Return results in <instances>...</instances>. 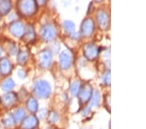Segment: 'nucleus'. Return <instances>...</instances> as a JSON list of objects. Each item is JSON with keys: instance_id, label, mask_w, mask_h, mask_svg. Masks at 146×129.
<instances>
[{"instance_id": "nucleus-8", "label": "nucleus", "mask_w": 146, "mask_h": 129, "mask_svg": "<svg viewBox=\"0 0 146 129\" xmlns=\"http://www.w3.org/2000/svg\"><path fill=\"white\" fill-rule=\"evenodd\" d=\"M24 116V112L22 110H18L15 114V119L16 121H20Z\"/></svg>"}, {"instance_id": "nucleus-3", "label": "nucleus", "mask_w": 146, "mask_h": 129, "mask_svg": "<svg viewBox=\"0 0 146 129\" xmlns=\"http://www.w3.org/2000/svg\"><path fill=\"white\" fill-rule=\"evenodd\" d=\"M0 69H1L3 73L5 74L10 71V63L6 58H3L0 60Z\"/></svg>"}, {"instance_id": "nucleus-5", "label": "nucleus", "mask_w": 146, "mask_h": 129, "mask_svg": "<svg viewBox=\"0 0 146 129\" xmlns=\"http://www.w3.org/2000/svg\"><path fill=\"white\" fill-rule=\"evenodd\" d=\"M1 101L4 104L11 105L15 101V96L13 95V94H7L2 97Z\"/></svg>"}, {"instance_id": "nucleus-6", "label": "nucleus", "mask_w": 146, "mask_h": 129, "mask_svg": "<svg viewBox=\"0 0 146 129\" xmlns=\"http://www.w3.org/2000/svg\"><path fill=\"white\" fill-rule=\"evenodd\" d=\"M32 2L30 1L22 2V6H21V9H22V12H24L25 14L31 13L32 9L33 8V7L32 6Z\"/></svg>"}, {"instance_id": "nucleus-2", "label": "nucleus", "mask_w": 146, "mask_h": 129, "mask_svg": "<svg viewBox=\"0 0 146 129\" xmlns=\"http://www.w3.org/2000/svg\"><path fill=\"white\" fill-rule=\"evenodd\" d=\"M11 31L15 36L19 37L23 33V27L22 23L16 22L13 23L11 26Z\"/></svg>"}, {"instance_id": "nucleus-7", "label": "nucleus", "mask_w": 146, "mask_h": 129, "mask_svg": "<svg viewBox=\"0 0 146 129\" xmlns=\"http://www.w3.org/2000/svg\"><path fill=\"white\" fill-rule=\"evenodd\" d=\"M14 86H15L14 82L11 79H9L5 81L2 84V89L5 91L10 90L13 88Z\"/></svg>"}, {"instance_id": "nucleus-10", "label": "nucleus", "mask_w": 146, "mask_h": 129, "mask_svg": "<svg viewBox=\"0 0 146 129\" xmlns=\"http://www.w3.org/2000/svg\"><path fill=\"white\" fill-rule=\"evenodd\" d=\"M4 125L6 126H8V127H10V126H12L13 125L14 122L13 120L11 118H8L6 119L5 120H4Z\"/></svg>"}, {"instance_id": "nucleus-1", "label": "nucleus", "mask_w": 146, "mask_h": 129, "mask_svg": "<svg viewBox=\"0 0 146 129\" xmlns=\"http://www.w3.org/2000/svg\"><path fill=\"white\" fill-rule=\"evenodd\" d=\"M36 119L35 117L33 116L28 117L25 119V121H23L22 127L23 129H31L36 125Z\"/></svg>"}, {"instance_id": "nucleus-9", "label": "nucleus", "mask_w": 146, "mask_h": 129, "mask_svg": "<svg viewBox=\"0 0 146 129\" xmlns=\"http://www.w3.org/2000/svg\"><path fill=\"white\" fill-rule=\"evenodd\" d=\"M27 106L29 108V109L30 110V111H32V112H35V109H36V103L34 101V100H33V99H31L29 102H28L27 104Z\"/></svg>"}, {"instance_id": "nucleus-4", "label": "nucleus", "mask_w": 146, "mask_h": 129, "mask_svg": "<svg viewBox=\"0 0 146 129\" xmlns=\"http://www.w3.org/2000/svg\"><path fill=\"white\" fill-rule=\"evenodd\" d=\"M11 9V4L9 1H1L0 2V14L5 15Z\"/></svg>"}, {"instance_id": "nucleus-11", "label": "nucleus", "mask_w": 146, "mask_h": 129, "mask_svg": "<svg viewBox=\"0 0 146 129\" xmlns=\"http://www.w3.org/2000/svg\"><path fill=\"white\" fill-rule=\"evenodd\" d=\"M1 48H0V55H1Z\"/></svg>"}]
</instances>
